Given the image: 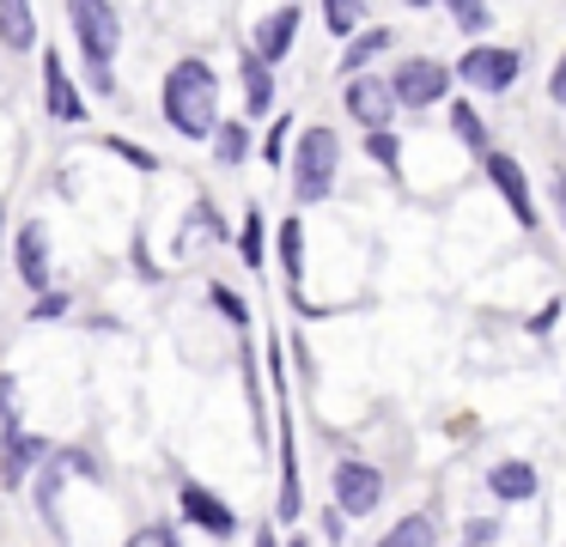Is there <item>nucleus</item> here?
Wrapping results in <instances>:
<instances>
[{"instance_id":"13","label":"nucleus","mask_w":566,"mask_h":547,"mask_svg":"<svg viewBox=\"0 0 566 547\" xmlns=\"http://www.w3.org/2000/svg\"><path fill=\"white\" fill-rule=\"evenodd\" d=\"M293 31H298V7H281V12H269V19L256 24V36H250V55H256L262 67H274V61H286V49H293Z\"/></svg>"},{"instance_id":"38","label":"nucleus","mask_w":566,"mask_h":547,"mask_svg":"<svg viewBox=\"0 0 566 547\" xmlns=\"http://www.w3.org/2000/svg\"><path fill=\"white\" fill-rule=\"evenodd\" d=\"M378 547H390V541H378Z\"/></svg>"},{"instance_id":"24","label":"nucleus","mask_w":566,"mask_h":547,"mask_svg":"<svg viewBox=\"0 0 566 547\" xmlns=\"http://www.w3.org/2000/svg\"><path fill=\"white\" fill-rule=\"evenodd\" d=\"M55 498H62V469H55V456H50V462L38 469V511H43L50 523H55Z\"/></svg>"},{"instance_id":"1","label":"nucleus","mask_w":566,"mask_h":547,"mask_svg":"<svg viewBox=\"0 0 566 547\" xmlns=\"http://www.w3.org/2000/svg\"><path fill=\"white\" fill-rule=\"evenodd\" d=\"M165 122H171L184 140H213V128H220V80H213V67L201 55L177 61L171 73H165Z\"/></svg>"},{"instance_id":"26","label":"nucleus","mask_w":566,"mask_h":547,"mask_svg":"<svg viewBox=\"0 0 566 547\" xmlns=\"http://www.w3.org/2000/svg\"><path fill=\"white\" fill-rule=\"evenodd\" d=\"M293 128H298L293 116H281V122L269 128V140H262V158H269V165H281V158H286V140H293Z\"/></svg>"},{"instance_id":"19","label":"nucleus","mask_w":566,"mask_h":547,"mask_svg":"<svg viewBox=\"0 0 566 547\" xmlns=\"http://www.w3.org/2000/svg\"><path fill=\"white\" fill-rule=\"evenodd\" d=\"M213 158H220V165H244L250 158V122H220V128H213Z\"/></svg>"},{"instance_id":"21","label":"nucleus","mask_w":566,"mask_h":547,"mask_svg":"<svg viewBox=\"0 0 566 547\" xmlns=\"http://www.w3.org/2000/svg\"><path fill=\"white\" fill-rule=\"evenodd\" d=\"M451 134L469 146V152H481V158H488V122H481L469 104H451Z\"/></svg>"},{"instance_id":"37","label":"nucleus","mask_w":566,"mask_h":547,"mask_svg":"<svg viewBox=\"0 0 566 547\" xmlns=\"http://www.w3.org/2000/svg\"><path fill=\"white\" fill-rule=\"evenodd\" d=\"M554 207H560V225H566V177L554 182Z\"/></svg>"},{"instance_id":"20","label":"nucleus","mask_w":566,"mask_h":547,"mask_svg":"<svg viewBox=\"0 0 566 547\" xmlns=\"http://www.w3.org/2000/svg\"><path fill=\"white\" fill-rule=\"evenodd\" d=\"M238 255H244L250 267H262V255H269V219H262V207H250V213H244V231H238Z\"/></svg>"},{"instance_id":"14","label":"nucleus","mask_w":566,"mask_h":547,"mask_svg":"<svg viewBox=\"0 0 566 547\" xmlns=\"http://www.w3.org/2000/svg\"><path fill=\"white\" fill-rule=\"evenodd\" d=\"M488 486H493V498H505V505H524V498H536V469L530 462H493L488 469Z\"/></svg>"},{"instance_id":"30","label":"nucleus","mask_w":566,"mask_h":547,"mask_svg":"<svg viewBox=\"0 0 566 547\" xmlns=\"http://www.w3.org/2000/svg\"><path fill=\"white\" fill-rule=\"evenodd\" d=\"M13 420H19V383L0 377V425H13Z\"/></svg>"},{"instance_id":"3","label":"nucleus","mask_w":566,"mask_h":547,"mask_svg":"<svg viewBox=\"0 0 566 547\" xmlns=\"http://www.w3.org/2000/svg\"><path fill=\"white\" fill-rule=\"evenodd\" d=\"M335 165H342V140L335 128H305L298 134V152H293V201L311 207L335 189Z\"/></svg>"},{"instance_id":"9","label":"nucleus","mask_w":566,"mask_h":547,"mask_svg":"<svg viewBox=\"0 0 566 547\" xmlns=\"http://www.w3.org/2000/svg\"><path fill=\"white\" fill-rule=\"evenodd\" d=\"M347 116H354L366 134L390 128V116H396L390 80H378V73H359V80H347Z\"/></svg>"},{"instance_id":"25","label":"nucleus","mask_w":566,"mask_h":547,"mask_svg":"<svg viewBox=\"0 0 566 547\" xmlns=\"http://www.w3.org/2000/svg\"><path fill=\"white\" fill-rule=\"evenodd\" d=\"M488 19H493V12L488 7H481V0H457V7H451V24H457V31H488Z\"/></svg>"},{"instance_id":"15","label":"nucleus","mask_w":566,"mask_h":547,"mask_svg":"<svg viewBox=\"0 0 566 547\" xmlns=\"http://www.w3.org/2000/svg\"><path fill=\"white\" fill-rule=\"evenodd\" d=\"M238 80H244V109H250V116H269V109H274V67H262V61L244 49Z\"/></svg>"},{"instance_id":"29","label":"nucleus","mask_w":566,"mask_h":547,"mask_svg":"<svg viewBox=\"0 0 566 547\" xmlns=\"http://www.w3.org/2000/svg\"><path fill=\"white\" fill-rule=\"evenodd\" d=\"M213 304L226 311V323H238V328H250V311H244V298L238 292H226V286H213Z\"/></svg>"},{"instance_id":"4","label":"nucleus","mask_w":566,"mask_h":547,"mask_svg":"<svg viewBox=\"0 0 566 547\" xmlns=\"http://www.w3.org/2000/svg\"><path fill=\"white\" fill-rule=\"evenodd\" d=\"M451 92V67L444 61H432V55H408V61H396V73H390V97L402 109H427V104H439V97Z\"/></svg>"},{"instance_id":"35","label":"nucleus","mask_w":566,"mask_h":547,"mask_svg":"<svg viewBox=\"0 0 566 547\" xmlns=\"http://www.w3.org/2000/svg\"><path fill=\"white\" fill-rule=\"evenodd\" d=\"M548 97H554V104H566V55L554 61V80H548Z\"/></svg>"},{"instance_id":"5","label":"nucleus","mask_w":566,"mask_h":547,"mask_svg":"<svg viewBox=\"0 0 566 547\" xmlns=\"http://www.w3.org/2000/svg\"><path fill=\"white\" fill-rule=\"evenodd\" d=\"M524 73V55L517 49H500V43H469L463 61L451 67V80H469L475 92H505V85Z\"/></svg>"},{"instance_id":"23","label":"nucleus","mask_w":566,"mask_h":547,"mask_svg":"<svg viewBox=\"0 0 566 547\" xmlns=\"http://www.w3.org/2000/svg\"><path fill=\"white\" fill-rule=\"evenodd\" d=\"M366 152H371V158H378V165H384V170H390V177H396V170H402V140H396V134H390V128H378V134H366Z\"/></svg>"},{"instance_id":"34","label":"nucleus","mask_w":566,"mask_h":547,"mask_svg":"<svg viewBox=\"0 0 566 547\" xmlns=\"http://www.w3.org/2000/svg\"><path fill=\"white\" fill-rule=\"evenodd\" d=\"M554 316H560V298H548V304H542V311H536V323H530V335H548V328H554Z\"/></svg>"},{"instance_id":"36","label":"nucleus","mask_w":566,"mask_h":547,"mask_svg":"<svg viewBox=\"0 0 566 547\" xmlns=\"http://www.w3.org/2000/svg\"><path fill=\"white\" fill-rule=\"evenodd\" d=\"M250 547H281V541H274V529H256V535H250Z\"/></svg>"},{"instance_id":"17","label":"nucleus","mask_w":566,"mask_h":547,"mask_svg":"<svg viewBox=\"0 0 566 547\" xmlns=\"http://www.w3.org/2000/svg\"><path fill=\"white\" fill-rule=\"evenodd\" d=\"M274 243H281L286 286H298V280H305V231H298V219H281V225H274Z\"/></svg>"},{"instance_id":"31","label":"nucleus","mask_w":566,"mask_h":547,"mask_svg":"<svg viewBox=\"0 0 566 547\" xmlns=\"http://www.w3.org/2000/svg\"><path fill=\"white\" fill-rule=\"evenodd\" d=\"M111 152H123V158H128V165H135V170H159V158H153L147 146H128V140H111Z\"/></svg>"},{"instance_id":"6","label":"nucleus","mask_w":566,"mask_h":547,"mask_svg":"<svg viewBox=\"0 0 566 547\" xmlns=\"http://www.w3.org/2000/svg\"><path fill=\"white\" fill-rule=\"evenodd\" d=\"M55 456V444L50 438H38V432H25V425H0V481L7 486H25L31 474L43 469V462Z\"/></svg>"},{"instance_id":"7","label":"nucleus","mask_w":566,"mask_h":547,"mask_svg":"<svg viewBox=\"0 0 566 547\" xmlns=\"http://www.w3.org/2000/svg\"><path fill=\"white\" fill-rule=\"evenodd\" d=\"M481 170H488V182L500 189V201L517 213V225H524V231H536L542 219H536V201H530V177H524V165H517L512 152H493V146H488V158H481Z\"/></svg>"},{"instance_id":"32","label":"nucleus","mask_w":566,"mask_h":547,"mask_svg":"<svg viewBox=\"0 0 566 547\" xmlns=\"http://www.w3.org/2000/svg\"><path fill=\"white\" fill-rule=\"evenodd\" d=\"M493 529H500V523H493V517H481V523H469V535H463V547H488V541H493Z\"/></svg>"},{"instance_id":"12","label":"nucleus","mask_w":566,"mask_h":547,"mask_svg":"<svg viewBox=\"0 0 566 547\" xmlns=\"http://www.w3.org/2000/svg\"><path fill=\"white\" fill-rule=\"evenodd\" d=\"M13 255H19V280H25L31 292H50V231H43V219H25L19 225V243H13Z\"/></svg>"},{"instance_id":"2","label":"nucleus","mask_w":566,"mask_h":547,"mask_svg":"<svg viewBox=\"0 0 566 547\" xmlns=\"http://www.w3.org/2000/svg\"><path fill=\"white\" fill-rule=\"evenodd\" d=\"M67 24H74L80 36V55H86V73H92V92L116 97V43H123V12L116 7H98V0H74L67 7Z\"/></svg>"},{"instance_id":"8","label":"nucleus","mask_w":566,"mask_h":547,"mask_svg":"<svg viewBox=\"0 0 566 547\" xmlns=\"http://www.w3.org/2000/svg\"><path fill=\"white\" fill-rule=\"evenodd\" d=\"M378 498H384V474L371 462H342L335 469V511L342 517H371Z\"/></svg>"},{"instance_id":"28","label":"nucleus","mask_w":566,"mask_h":547,"mask_svg":"<svg viewBox=\"0 0 566 547\" xmlns=\"http://www.w3.org/2000/svg\"><path fill=\"white\" fill-rule=\"evenodd\" d=\"M55 316H67V292H43V298L31 304V323H55Z\"/></svg>"},{"instance_id":"27","label":"nucleus","mask_w":566,"mask_h":547,"mask_svg":"<svg viewBox=\"0 0 566 547\" xmlns=\"http://www.w3.org/2000/svg\"><path fill=\"white\" fill-rule=\"evenodd\" d=\"M323 24H329L335 36H354V24H359V7H347V0H329V7H323Z\"/></svg>"},{"instance_id":"33","label":"nucleus","mask_w":566,"mask_h":547,"mask_svg":"<svg viewBox=\"0 0 566 547\" xmlns=\"http://www.w3.org/2000/svg\"><path fill=\"white\" fill-rule=\"evenodd\" d=\"M128 547H177V535H171V529H140Z\"/></svg>"},{"instance_id":"11","label":"nucleus","mask_w":566,"mask_h":547,"mask_svg":"<svg viewBox=\"0 0 566 547\" xmlns=\"http://www.w3.org/2000/svg\"><path fill=\"white\" fill-rule=\"evenodd\" d=\"M177 505H184V517L196 523V529H208V535H232V529H238V511L226 505L220 493H208L201 481H184V486H177Z\"/></svg>"},{"instance_id":"10","label":"nucleus","mask_w":566,"mask_h":547,"mask_svg":"<svg viewBox=\"0 0 566 547\" xmlns=\"http://www.w3.org/2000/svg\"><path fill=\"white\" fill-rule=\"evenodd\" d=\"M43 109H50L55 122H67V128L86 122V97L74 92V80H67V67H62L55 49H43Z\"/></svg>"},{"instance_id":"18","label":"nucleus","mask_w":566,"mask_h":547,"mask_svg":"<svg viewBox=\"0 0 566 547\" xmlns=\"http://www.w3.org/2000/svg\"><path fill=\"white\" fill-rule=\"evenodd\" d=\"M390 43H396V31H384V24L359 31L354 43H347V55H342V73H354V80H359V73H366V61H371V55H384Z\"/></svg>"},{"instance_id":"16","label":"nucleus","mask_w":566,"mask_h":547,"mask_svg":"<svg viewBox=\"0 0 566 547\" xmlns=\"http://www.w3.org/2000/svg\"><path fill=\"white\" fill-rule=\"evenodd\" d=\"M0 43L7 49H31L38 43V12L25 0H0Z\"/></svg>"},{"instance_id":"22","label":"nucleus","mask_w":566,"mask_h":547,"mask_svg":"<svg viewBox=\"0 0 566 547\" xmlns=\"http://www.w3.org/2000/svg\"><path fill=\"white\" fill-rule=\"evenodd\" d=\"M384 541H390V547H432V517H420V511H415V517H402Z\"/></svg>"}]
</instances>
